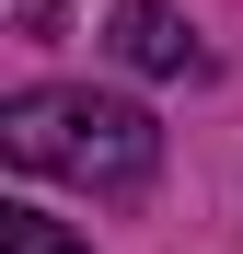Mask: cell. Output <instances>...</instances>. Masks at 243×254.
<instances>
[{"label": "cell", "instance_id": "6da1fadb", "mask_svg": "<svg viewBox=\"0 0 243 254\" xmlns=\"http://www.w3.org/2000/svg\"><path fill=\"white\" fill-rule=\"evenodd\" d=\"M0 150L23 174H58V185H93V196H139L162 174V127L116 93H12L0 104Z\"/></svg>", "mask_w": 243, "mask_h": 254}, {"label": "cell", "instance_id": "7a4b0ae2", "mask_svg": "<svg viewBox=\"0 0 243 254\" xmlns=\"http://www.w3.org/2000/svg\"><path fill=\"white\" fill-rule=\"evenodd\" d=\"M116 58L151 69V81H197V69H209V47L185 35L174 0H128V12H116Z\"/></svg>", "mask_w": 243, "mask_h": 254}, {"label": "cell", "instance_id": "3957f363", "mask_svg": "<svg viewBox=\"0 0 243 254\" xmlns=\"http://www.w3.org/2000/svg\"><path fill=\"white\" fill-rule=\"evenodd\" d=\"M0 254H81L58 220H35V208H0Z\"/></svg>", "mask_w": 243, "mask_h": 254}, {"label": "cell", "instance_id": "277c9868", "mask_svg": "<svg viewBox=\"0 0 243 254\" xmlns=\"http://www.w3.org/2000/svg\"><path fill=\"white\" fill-rule=\"evenodd\" d=\"M12 23H23V35H47V23H58V0H12Z\"/></svg>", "mask_w": 243, "mask_h": 254}]
</instances>
